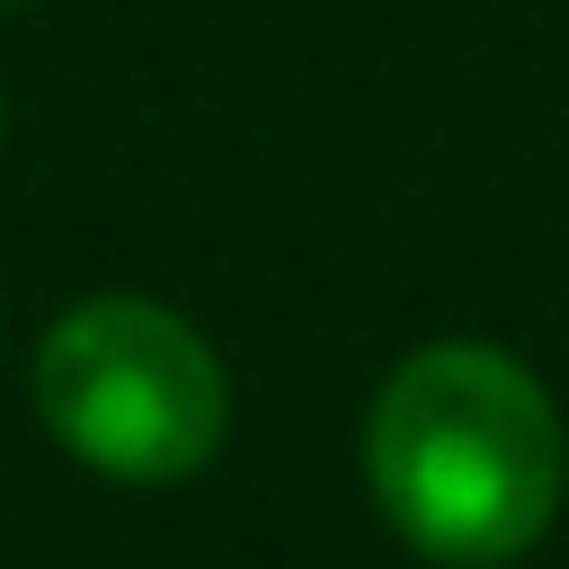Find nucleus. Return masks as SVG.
I'll use <instances>...</instances> for the list:
<instances>
[{"label":"nucleus","mask_w":569,"mask_h":569,"mask_svg":"<svg viewBox=\"0 0 569 569\" xmlns=\"http://www.w3.org/2000/svg\"><path fill=\"white\" fill-rule=\"evenodd\" d=\"M44 436L124 489L196 480L231 436V373L213 338L151 293H89L36 347Z\"/></svg>","instance_id":"obj_2"},{"label":"nucleus","mask_w":569,"mask_h":569,"mask_svg":"<svg viewBox=\"0 0 569 569\" xmlns=\"http://www.w3.org/2000/svg\"><path fill=\"white\" fill-rule=\"evenodd\" d=\"M365 480L409 551L445 569H498L551 533L569 498V427L533 365L480 338H436L382 373Z\"/></svg>","instance_id":"obj_1"},{"label":"nucleus","mask_w":569,"mask_h":569,"mask_svg":"<svg viewBox=\"0 0 569 569\" xmlns=\"http://www.w3.org/2000/svg\"><path fill=\"white\" fill-rule=\"evenodd\" d=\"M0 9H18V0H0Z\"/></svg>","instance_id":"obj_3"}]
</instances>
